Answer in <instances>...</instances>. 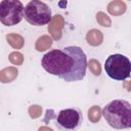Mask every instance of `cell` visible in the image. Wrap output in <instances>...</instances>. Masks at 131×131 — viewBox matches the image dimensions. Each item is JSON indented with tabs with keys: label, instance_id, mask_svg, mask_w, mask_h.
Wrapping results in <instances>:
<instances>
[{
	"label": "cell",
	"instance_id": "7",
	"mask_svg": "<svg viewBox=\"0 0 131 131\" xmlns=\"http://www.w3.org/2000/svg\"><path fill=\"white\" fill-rule=\"evenodd\" d=\"M64 27V18L60 14H56L51 17L48 25V32L51 38L54 40H59L62 36V29Z\"/></svg>",
	"mask_w": 131,
	"mask_h": 131
},
{
	"label": "cell",
	"instance_id": "14",
	"mask_svg": "<svg viewBox=\"0 0 131 131\" xmlns=\"http://www.w3.org/2000/svg\"><path fill=\"white\" fill-rule=\"evenodd\" d=\"M96 20L97 23L102 26V27H105V28H110L112 26V20L110 18L108 15H106V13L102 12V11H98L96 13Z\"/></svg>",
	"mask_w": 131,
	"mask_h": 131
},
{
	"label": "cell",
	"instance_id": "13",
	"mask_svg": "<svg viewBox=\"0 0 131 131\" xmlns=\"http://www.w3.org/2000/svg\"><path fill=\"white\" fill-rule=\"evenodd\" d=\"M101 118V110L98 105H93L88 110V119L91 123H97Z\"/></svg>",
	"mask_w": 131,
	"mask_h": 131
},
{
	"label": "cell",
	"instance_id": "17",
	"mask_svg": "<svg viewBox=\"0 0 131 131\" xmlns=\"http://www.w3.org/2000/svg\"><path fill=\"white\" fill-rule=\"evenodd\" d=\"M42 114V106L38 104H33L29 107V115L32 119H37Z\"/></svg>",
	"mask_w": 131,
	"mask_h": 131
},
{
	"label": "cell",
	"instance_id": "18",
	"mask_svg": "<svg viewBox=\"0 0 131 131\" xmlns=\"http://www.w3.org/2000/svg\"><path fill=\"white\" fill-rule=\"evenodd\" d=\"M38 131H53V129L50 127H47V126H42L38 129Z\"/></svg>",
	"mask_w": 131,
	"mask_h": 131
},
{
	"label": "cell",
	"instance_id": "2",
	"mask_svg": "<svg viewBox=\"0 0 131 131\" xmlns=\"http://www.w3.org/2000/svg\"><path fill=\"white\" fill-rule=\"evenodd\" d=\"M108 125L115 129L131 127V105L127 100L115 99L104 106L101 112Z\"/></svg>",
	"mask_w": 131,
	"mask_h": 131
},
{
	"label": "cell",
	"instance_id": "5",
	"mask_svg": "<svg viewBox=\"0 0 131 131\" xmlns=\"http://www.w3.org/2000/svg\"><path fill=\"white\" fill-rule=\"evenodd\" d=\"M24 17V5L18 0L0 2V21L4 26H14Z\"/></svg>",
	"mask_w": 131,
	"mask_h": 131
},
{
	"label": "cell",
	"instance_id": "1",
	"mask_svg": "<svg viewBox=\"0 0 131 131\" xmlns=\"http://www.w3.org/2000/svg\"><path fill=\"white\" fill-rule=\"evenodd\" d=\"M43 69L66 82L81 81L86 75L87 58L78 46H67L62 50L53 49L41 60Z\"/></svg>",
	"mask_w": 131,
	"mask_h": 131
},
{
	"label": "cell",
	"instance_id": "6",
	"mask_svg": "<svg viewBox=\"0 0 131 131\" xmlns=\"http://www.w3.org/2000/svg\"><path fill=\"white\" fill-rule=\"evenodd\" d=\"M82 114L77 108L61 110L56 116V126L63 131H76L82 124Z\"/></svg>",
	"mask_w": 131,
	"mask_h": 131
},
{
	"label": "cell",
	"instance_id": "15",
	"mask_svg": "<svg viewBox=\"0 0 131 131\" xmlns=\"http://www.w3.org/2000/svg\"><path fill=\"white\" fill-rule=\"evenodd\" d=\"M87 67L89 68L90 72L94 75V76H99L101 74V67H100V63L98 60L94 59V58H91L88 63H87Z\"/></svg>",
	"mask_w": 131,
	"mask_h": 131
},
{
	"label": "cell",
	"instance_id": "9",
	"mask_svg": "<svg viewBox=\"0 0 131 131\" xmlns=\"http://www.w3.org/2000/svg\"><path fill=\"white\" fill-rule=\"evenodd\" d=\"M18 75V71L15 67H8L0 71V82L1 83H10L14 79H16Z\"/></svg>",
	"mask_w": 131,
	"mask_h": 131
},
{
	"label": "cell",
	"instance_id": "4",
	"mask_svg": "<svg viewBox=\"0 0 131 131\" xmlns=\"http://www.w3.org/2000/svg\"><path fill=\"white\" fill-rule=\"evenodd\" d=\"M104 69L108 77L117 81H124L130 77L131 63L128 57L123 54L110 55L104 63Z\"/></svg>",
	"mask_w": 131,
	"mask_h": 131
},
{
	"label": "cell",
	"instance_id": "3",
	"mask_svg": "<svg viewBox=\"0 0 131 131\" xmlns=\"http://www.w3.org/2000/svg\"><path fill=\"white\" fill-rule=\"evenodd\" d=\"M24 16L29 24L41 27L51 20V9L42 1L32 0L24 8Z\"/></svg>",
	"mask_w": 131,
	"mask_h": 131
},
{
	"label": "cell",
	"instance_id": "11",
	"mask_svg": "<svg viewBox=\"0 0 131 131\" xmlns=\"http://www.w3.org/2000/svg\"><path fill=\"white\" fill-rule=\"evenodd\" d=\"M6 41L14 49H20V48H23V46L25 44V40H24L23 36H20L19 34H15V33L7 34Z\"/></svg>",
	"mask_w": 131,
	"mask_h": 131
},
{
	"label": "cell",
	"instance_id": "8",
	"mask_svg": "<svg viewBox=\"0 0 131 131\" xmlns=\"http://www.w3.org/2000/svg\"><path fill=\"white\" fill-rule=\"evenodd\" d=\"M86 41L91 46H99L103 41V34L97 29H92L87 32Z\"/></svg>",
	"mask_w": 131,
	"mask_h": 131
},
{
	"label": "cell",
	"instance_id": "16",
	"mask_svg": "<svg viewBox=\"0 0 131 131\" xmlns=\"http://www.w3.org/2000/svg\"><path fill=\"white\" fill-rule=\"evenodd\" d=\"M9 61L14 66H21L24 62V55L18 51H13L9 54Z\"/></svg>",
	"mask_w": 131,
	"mask_h": 131
},
{
	"label": "cell",
	"instance_id": "12",
	"mask_svg": "<svg viewBox=\"0 0 131 131\" xmlns=\"http://www.w3.org/2000/svg\"><path fill=\"white\" fill-rule=\"evenodd\" d=\"M51 45H52V38L49 35H43L37 39L35 48L37 51L42 52V51L49 49L51 47Z\"/></svg>",
	"mask_w": 131,
	"mask_h": 131
},
{
	"label": "cell",
	"instance_id": "10",
	"mask_svg": "<svg viewBox=\"0 0 131 131\" xmlns=\"http://www.w3.org/2000/svg\"><path fill=\"white\" fill-rule=\"evenodd\" d=\"M126 3L121 0H114L111 1L107 5V11L112 15H122L126 11Z\"/></svg>",
	"mask_w": 131,
	"mask_h": 131
}]
</instances>
